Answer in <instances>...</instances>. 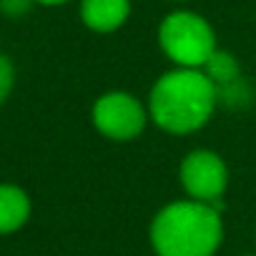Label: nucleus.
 Masks as SVG:
<instances>
[{
    "label": "nucleus",
    "mask_w": 256,
    "mask_h": 256,
    "mask_svg": "<svg viewBox=\"0 0 256 256\" xmlns=\"http://www.w3.org/2000/svg\"><path fill=\"white\" fill-rule=\"evenodd\" d=\"M218 103L214 80L198 68L166 73L151 90V118L168 134H191L201 128Z\"/></svg>",
    "instance_id": "nucleus-1"
},
{
    "label": "nucleus",
    "mask_w": 256,
    "mask_h": 256,
    "mask_svg": "<svg viewBox=\"0 0 256 256\" xmlns=\"http://www.w3.org/2000/svg\"><path fill=\"white\" fill-rule=\"evenodd\" d=\"M221 234L218 206L201 201H176L151 224V244L158 256H214Z\"/></svg>",
    "instance_id": "nucleus-2"
},
{
    "label": "nucleus",
    "mask_w": 256,
    "mask_h": 256,
    "mask_svg": "<svg viewBox=\"0 0 256 256\" xmlns=\"http://www.w3.org/2000/svg\"><path fill=\"white\" fill-rule=\"evenodd\" d=\"M158 40L166 56L181 68H204L216 53V36L211 26L188 10L171 13L158 28Z\"/></svg>",
    "instance_id": "nucleus-3"
},
{
    "label": "nucleus",
    "mask_w": 256,
    "mask_h": 256,
    "mask_svg": "<svg viewBox=\"0 0 256 256\" xmlns=\"http://www.w3.org/2000/svg\"><path fill=\"white\" fill-rule=\"evenodd\" d=\"M93 126L110 141H131L146 126V110L131 93H106L93 106Z\"/></svg>",
    "instance_id": "nucleus-4"
},
{
    "label": "nucleus",
    "mask_w": 256,
    "mask_h": 256,
    "mask_svg": "<svg viewBox=\"0 0 256 256\" xmlns=\"http://www.w3.org/2000/svg\"><path fill=\"white\" fill-rule=\"evenodd\" d=\"M226 166L211 151H194L181 164V184L194 201L216 206V201L226 191Z\"/></svg>",
    "instance_id": "nucleus-5"
},
{
    "label": "nucleus",
    "mask_w": 256,
    "mask_h": 256,
    "mask_svg": "<svg viewBox=\"0 0 256 256\" xmlns=\"http://www.w3.org/2000/svg\"><path fill=\"white\" fill-rule=\"evenodd\" d=\"M128 13H131V0H83L80 3V18L96 33L118 30Z\"/></svg>",
    "instance_id": "nucleus-6"
},
{
    "label": "nucleus",
    "mask_w": 256,
    "mask_h": 256,
    "mask_svg": "<svg viewBox=\"0 0 256 256\" xmlns=\"http://www.w3.org/2000/svg\"><path fill=\"white\" fill-rule=\"evenodd\" d=\"M30 216V198L23 188L0 184V234L18 231Z\"/></svg>",
    "instance_id": "nucleus-7"
},
{
    "label": "nucleus",
    "mask_w": 256,
    "mask_h": 256,
    "mask_svg": "<svg viewBox=\"0 0 256 256\" xmlns=\"http://www.w3.org/2000/svg\"><path fill=\"white\" fill-rule=\"evenodd\" d=\"M204 73L214 80L216 88H221V86H228V83L238 80V63H236V58H234L231 53L216 50V53L206 60Z\"/></svg>",
    "instance_id": "nucleus-8"
},
{
    "label": "nucleus",
    "mask_w": 256,
    "mask_h": 256,
    "mask_svg": "<svg viewBox=\"0 0 256 256\" xmlns=\"http://www.w3.org/2000/svg\"><path fill=\"white\" fill-rule=\"evenodd\" d=\"M13 80H16V70H13V63L0 56V106L6 103V98L10 96L13 90Z\"/></svg>",
    "instance_id": "nucleus-9"
},
{
    "label": "nucleus",
    "mask_w": 256,
    "mask_h": 256,
    "mask_svg": "<svg viewBox=\"0 0 256 256\" xmlns=\"http://www.w3.org/2000/svg\"><path fill=\"white\" fill-rule=\"evenodd\" d=\"M30 8V0H0V10L8 16H20Z\"/></svg>",
    "instance_id": "nucleus-10"
},
{
    "label": "nucleus",
    "mask_w": 256,
    "mask_h": 256,
    "mask_svg": "<svg viewBox=\"0 0 256 256\" xmlns=\"http://www.w3.org/2000/svg\"><path fill=\"white\" fill-rule=\"evenodd\" d=\"M36 3H43V6H60V3H68V0H36Z\"/></svg>",
    "instance_id": "nucleus-11"
}]
</instances>
